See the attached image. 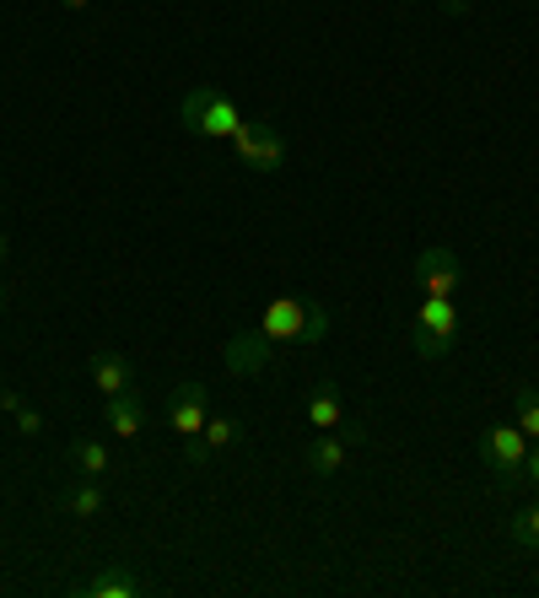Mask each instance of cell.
I'll return each instance as SVG.
<instances>
[{"label":"cell","mask_w":539,"mask_h":598,"mask_svg":"<svg viewBox=\"0 0 539 598\" xmlns=\"http://www.w3.org/2000/svg\"><path fill=\"white\" fill-rule=\"evenodd\" d=\"M206 393H211L206 383H179L168 393V426L179 431V442L206 431Z\"/></svg>","instance_id":"6"},{"label":"cell","mask_w":539,"mask_h":598,"mask_svg":"<svg viewBox=\"0 0 539 598\" xmlns=\"http://www.w3.org/2000/svg\"><path fill=\"white\" fill-rule=\"evenodd\" d=\"M480 458L497 469L502 486H518V480H523V458H529V437L518 431V421L486 426V431H480Z\"/></svg>","instance_id":"4"},{"label":"cell","mask_w":539,"mask_h":598,"mask_svg":"<svg viewBox=\"0 0 539 598\" xmlns=\"http://www.w3.org/2000/svg\"><path fill=\"white\" fill-rule=\"evenodd\" d=\"M0 410H11V416H17V410H22V393H17V388H0Z\"/></svg>","instance_id":"22"},{"label":"cell","mask_w":539,"mask_h":598,"mask_svg":"<svg viewBox=\"0 0 539 598\" xmlns=\"http://www.w3.org/2000/svg\"><path fill=\"white\" fill-rule=\"evenodd\" d=\"M76 594H87V598H141L146 582L136 577V571H119V566H108V571H98V577L76 582Z\"/></svg>","instance_id":"12"},{"label":"cell","mask_w":539,"mask_h":598,"mask_svg":"<svg viewBox=\"0 0 539 598\" xmlns=\"http://www.w3.org/2000/svg\"><path fill=\"white\" fill-rule=\"evenodd\" d=\"M512 410H518V431L539 442V388L535 383H518L512 388Z\"/></svg>","instance_id":"16"},{"label":"cell","mask_w":539,"mask_h":598,"mask_svg":"<svg viewBox=\"0 0 539 598\" xmlns=\"http://www.w3.org/2000/svg\"><path fill=\"white\" fill-rule=\"evenodd\" d=\"M183 458H189V464H211V448H206V437H183Z\"/></svg>","instance_id":"20"},{"label":"cell","mask_w":539,"mask_h":598,"mask_svg":"<svg viewBox=\"0 0 539 598\" xmlns=\"http://www.w3.org/2000/svg\"><path fill=\"white\" fill-rule=\"evenodd\" d=\"M465 281V270H459V253L453 248H421V259H416V286L427 291V297H453Z\"/></svg>","instance_id":"5"},{"label":"cell","mask_w":539,"mask_h":598,"mask_svg":"<svg viewBox=\"0 0 539 598\" xmlns=\"http://www.w3.org/2000/svg\"><path fill=\"white\" fill-rule=\"evenodd\" d=\"M71 464H76V475L103 480L108 464H113V454H108V442H98V437H76V442H71Z\"/></svg>","instance_id":"14"},{"label":"cell","mask_w":539,"mask_h":598,"mask_svg":"<svg viewBox=\"0 0 539 598\" xmlns=\"http://www.w3.org/2000/svg\"><path fill=\"white\" fill-rule=\"evenodd\" d=\"M302 416H308L313 431H340V426H346V399H340V388L323 378V383L302 399Z\"/></svg>","instance_id":"9"},{"label":"cell","mask_w":539,"mask_h":598,"mask_svg":"<svg viewBox=\"0 0 539 598\" xmlns=\"http://www.w3.org/2000/svg\"><path fill=\"white\" fill-rule=\"evenodd\" d=\"M6 265H11V238L0 232V270H6Z\"/></svg>","instance_id":"23"},{"label":"cell","mask_w":539,"mask_h":598,"mask_svg":"<svg viewBox=\"0 0 539 598\" xmlns=\"http://www.w3.org/2000/svg\"><path fill=\"white\" fill-rule=\"evenodd\" d=\"M442 6H448L453 17H465V11H469V0H442Z\"/></svg>","instance_id":"24"},{"label":"cell","mask_w":539,"mask_h":598,"mask_svg":"<svg viewBox=\"0 0 539 598\" xmlns=\"http://www.w3.org/2000/svg\"><path fill=\"white\" fill-rule=\"evenodd\" d=\"M103 421H108V431H113V437H141V431H146L141 399H136V393H119V399H108Z\"/></svg>","instance_id":"13"},{"label":"cell","mask_w":539,"mask_h":598,"mask_svg":"<svg viewBox=\"0 0 539 598\" xmlns=\"http://www.w3.org/2000/svg\"><path fill=\"white\" fill-rule=\"evenodd\" d=\"M351 448H357V442H351L346 431H319V437H313V448H308V469H313L319 480H329V475H340V469H346Z\"/></svg>","instance_id":"11"},{"label":"cell","mask_w":539,"mask_h":598,"mask_svg":"<svg viewBox=\"0 0 539 598\" xmlns=\"http://www.w3.org/2000/svg\"><path fill=\"white\" fill-rule=\"evenodd\" d=\"M200 437H206V448H211V454H227V448H238V442H243V421L216 416V421H206V431H200Z\"/></svg>","instance_id":"17"},{"label":"cell","mask_w":539,"mask_h":598,"mask_svg":"<svg viewBox=\"0 0 539 598\" xmlns=\"http://www.w3.org/2000/svg\"><path fill=\"white\" fill-rule=\"evenodd\" d=\"M416 329L431 335V340H442V346L453 351V335H459V308H453V297H427V302L416 308Z\"/></svg>","instance_id":"10"},{"label":"cell","mask_w":539,"mask_h":598,"mask_svg":"<svg viewBox=\"0 0 539 598\" xmlns=\"http://www.w3.org/2000/svg\"><path fill=\"white\" fill-rule=\"evenodd\" d=\"M507 534H512L518 545H539V501H535V507H523V512L507 524Z\"/></svg>","instance_id":"18"},{"label":"cell","mask_w":539,"mask_h":598,"mask_svg":"<svg viewBox=\"0 0 539 598\" xmlns=\"http://www.w3.org/2000/svg\"><path fill=\"white\" fill-rule=\"evenodd\" d=\"M259 329L270 340H323L329 335V313L319 302H308V297H276L264 308V318H259Z\"/></svg>","instance_id":"2"},{"label":"cell","mask_w":539,"mask_h":598,"mask_svg":"<svg viewBox=\"0 0 539 598\" xmlns=\"http://www.w3.org/2000/svg\"><path fill=\"white\" fill-rule=\"evenodd\" d=\"M179 119H183V130H194L206 141H232L243 130V113H238V103L221 87H189L179 103Z\"/></svg>","instance_id":"1"},{"label":"cell","mask_w":539,"mask_h":598,"mask_svg":"<svg viewBox=\"0 0 539 598\" xmlns=\"http://www.w3.org/2000/svg\"><path fill=\"white\" fill-rule=\"evenodd\" d=\"M87 378L98 383L103 399H119V393H130V388H136V367H130L119 351H92L87 356Z\"/></svg>","instance_id":"7"},{"label":"cell","mask_w":539,"mask_h":598,"mask_svg":"<svg viewBox=\"0 0 539 598\" xmlns=\"http://www.w3.org/2000/svg\"><path fill=\"white\" fill-rule=\"evenodd\" d=\"M270 351H276V340H270L264 329H253V335H238V340H227V372H238V378H253L259 367H270Z\"/></svg>","instance_id":"8"},{"label":"cell","mask_w":539,"mask_h":598,"mask_svg":"<svg viewBox=\"0 0 539 598\" xmlns=\"http://www.w3.org/2000/svg\"><path fill=\"white\" fill-rule=\"evenodd\" d=\"M60 6H66V11H87L92 0H60Z\"/></svg>","instance_id":"25"},{"label":"cell","mask_w":539,"mask_h":598,"mask_svg":"<svg viewBox=\"0 0 539 598\" xmlns=\"http://www.w3.org/2000/svg\"><path fill=\"white\" fill-rule=\"evenodd\" d=\"M232 151H238V162L253 168V173H281V162H287V136H281L276 124H264V119H243V130L232 136Z\"/></svg>","instance_id":"3"},{"label":"cell","mask_w":539,"mask_h":598,"mask_svg":"<svg viewBox=\"0 0 539 598\" xmlns=\"http://www.w3.org/2000/svg\"><path fill=\"white\" fill-rule=\"evenodd\" d=\"M103 480H92V475H81V486H71V491H66V512H71V518H98V512H103Z\"/></svg>","instance_id":"15"},{"label":"cell","mask_w":539,"mask_h":598,"mask_svg":"<svg viewBox=\"0 0 539 598\" xmlns=\"http://www.w3.org/2000/svg\"><path fill=\"white\" fill-rule=\"evenodd\" d=\"M17 431H22V437H38V431H43V416L22 405V410H17Z\"/></svg>","instance_id":"19"},{"label":"cell","mask_w":539,"mask_h":598,"mask_svg":"<svg viewBox=\"0 0 539 598\" xmlns=\"http://www.w3.org/2000/svg\"><path fill=\"white\" fill-rule=\"evenodd\" d=\"M523 480L539 486V442H529V458H523Z\"/></svg>","instance_id":"21"}]
</instances>
